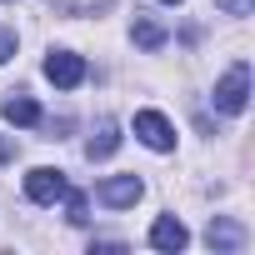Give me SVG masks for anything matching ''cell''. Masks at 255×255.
<instances>
[{"mask_svg":"<svg viewBox=\"0 0 255 255\" xmlns=\"http://www.w3.org/2000/svg\"><path fill=\"white\" fill-rule=\"evenodd\" d=\"M245 105H250V65H245V60H235V65L220 75V85H215V110L240 115Z\"/></svg>","mask_w":255,"mask_h":255,"instance_id":"1","label":"cell"},{"mask_svg":"<svg viewBox=\"0 0 255 255\" xmlns=\"http://www.w3.org/2000/svg\"><path fill=\"white\" fill-rule=\"evenodd\" d=\"M140 195H145L140 175H110V180H100V185H95V200H100V205H110V210H125V205H135Z\"/></svg>","mask_w":255,"mask_h":255,"instance_id":"2","label":"cell"},{"mask_svg":"<svg viewBox=\"0 0 255 255\" xmlns=\"http://www.w3.org/2000/svg\"><path fill=\"white\" fill-rule=\"evenodd\" d=\"M45 80L60 85V90H75V85L85 80V60H80L75 50H50V55H45Z\"/></svg>","mask_w":255,"mask_h":255,"instance_id":"3","label":"cell"},{"mask_svg":"<svg viewBox=\"0 0 255 255\" xmlns=\"http://www.w3.org/2000/svg\"><path fill=\"white\" fill-rule=\"evenodd\" d=\"M65 190H70V180H65L60 170H50V165H35V170L25 175V195H30L35 205H55Z\"/></svg>","mask_w":255,"mask_h":255,"instance_id":"4","label":"cell"},{"mask_svg":"<svg viewBox=\"0 0 255 255\" xmlns=\"http://www.w3.org/2000/svg\"><path fill=\"white\" fill-rule=\"evenodd\" d=\"M135 135H140L150 150H175V125H170L160 110H135Z\"/></svg>","mask_w":255,"mask_h":255,"instance_id":"5","label":"cell"},{"mask_svg":"<svg viewBox=\"0 0 255 255\" xmlns=\"http://www.w3.org/2000/svg\"><path fill=\"white\" fill-rule=\"evenodd\" d=\"M150 245H155V250H165V255H175V250H185V245H190V235H185V225H180L175 215H160V220L150 225Z\"/></svg>","mask_w":255,"mask_h":255,"instance_id":"6","label":"cell"},{"mask_svg":"<svg viewBox=\"0 0 255 255\" xmlns=\"http://www.w3.org/2000/svg\"><path fill=\"white\" fill-rule=\"evenodd\" d=\"M0 115H5L10 125H40V105L25 95V90H15V95H5V105H0Z\"/></svg>","mask_w":255,"mask_h":255,"instance_id":"7","label":"cell"},{"mask_svg":"<svg viewBox=\"0 0 255 255\" xmlns=\"http://www.w3.org/2000/svg\"><path fill=\"white\" fill-rule=\"evenodd\" d=\"M205 240H210V250H240V245H245V230H240L235 220L215 215V220H210V230H205Z\"/></svg>","mask_w":255,"mask_h":255,"instance_id":"8","label":"cell"},{"mask_svg":"<svg viewBox=\"0 0 255 255\" xmlns=\"http://www.w3.org/2000/svg\"><path fill=\"white\" fill-rule=\"evenodd\" d=\"M115 150H120V130H115V125L105 120V125H100V135H90L85 155H90V160H105V155H115Z\"/></svg>","mask_w":255,"mask_h":255,"instance_id":"9","label":"cell"},{"mask_svg":"<svg viewBox=\"0 0 255 255\" xmlns=\"http://www.w3.org/2000/svg\"><path fill=\"white\" fill-rule=\"evenodd\" d=\"M135 45L140 50H160L165 45V25H155L150 15H135Z\"/></svg>","mask_w":255,"mask_h":255,"instance_id":"10","label":"cell"},{"mask_svg":"<svg viewBox=\"0 0 255 255\" xmlns=\"http://www.w3.org/2000/svg\"><path fill=\"white\" fill-rule=\"evenodd\" d=\"M55 10H65V15H100L105 5H115V0H50Z\"/></svg>","mask_w":255,"mask_h":255,"instance_id":"11","label":"cell"},{"mask_svg":"<svg viewBox=\"0 0 255 255\" xmlns=\"http://www.w3.org/2000/svg\"><path fill=\"white\" fill-rule=\"evenodd\" d=\"M60 200H65V210H70V225H85V220H90V215H85V195H80V190H65Z\"/></svg>","mask_w":255,"mask_h":255,"instance_id":"12","label":"cell"},{"mask_svg":"<svg viewBox=\"0 0 255 255\" xmlns=\"http://www.w3.org/2000/svg\"><path fill=\"white\" fill-rule=\"evenodd\" d=\"M215 5H220L225 15H250V10H255V0H215Z\"/></svg>","mask_w":255,"mask_h":255,"instance_id":"13","label":"cell"},{"mask_svg":"<svg viewBox=\"0 0 255 255\" xmlns=\"http://www.w3.org/2000/svg\"><path fill=\"white\" fill-rule=\"evenodd\" d=\"M15 55V30H5V25H0V65H5Z\"/></svg>","mask_w":255,"mask_h":255,"instance_id":"14","label":"cell"},{"mask_svg":"<svg viewBox=\"0 0 255 255\" xmlns=\"http://www.w3.org/2000/svg\"><path fill=\"white\" fill-rule=\"evenodd\" d=\"M10 155H15V145H10V140H5V135H0V165H5V160H10Z\"/></svg>","mask_w":255,"mask_h":255,"instance_id":"15","label":"cell"},{"mask_svg":"<svg viewBox=\"0 0 255 255\" xmlns=\"http://www.w3.org/2000/svg\"><path fill=\"white\" fill-rule=\"evenodd\" d=\"M165 5H180V0H165Z\"/></svg>","mask_w":255,"mask_h":255,"instance_id":"16","label":"cell"}]
</instances>
